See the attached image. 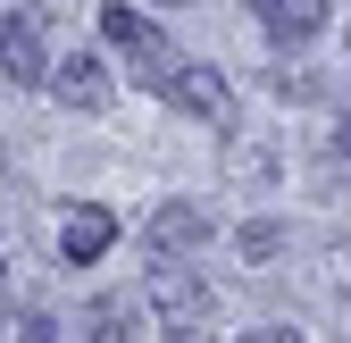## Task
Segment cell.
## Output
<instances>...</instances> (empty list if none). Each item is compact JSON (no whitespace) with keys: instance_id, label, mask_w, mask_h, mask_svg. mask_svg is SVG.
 Segmentation results:
<instances>
[{"instance_id":"1","label":"cell","mask_w":351,"mask_h":343,"mask_svg":"<svg viewBox=\"0 0 351 343\" xmlns=\"http://www.w3.org/2000/svg\"><path fill=\"white\" fill-rule=\"evenodd\" d=\"M101 34L117 42L125 59H134V75L151 84V93H167V84L184 75V51H176V42H167V34H159L143 9H125V0H109V9H101Z\"/></svg>"},{"instance_id":"2","label":"cell","mask_w":351,"mask_h":343,"mask_svg":"<svg viewBox=\"0 0 351 343\" xmlns=\"http://www.w3.org/2000/svg\"><path fill=\"white\" fill-rule=\"evenodd\" d=\"M151 310L167 318L176 343H201V327L217 318V293H209V276H193V268H151Z\"/></svg>"},{"instance_id":"3","label":"cell","mask_w":351,"mask_h":343,"mask_svg":"<svg viewBox=\"0 0 351 343\" xmlns=\"http://www.w3.org/2000/svg\"><path fill=\"white\" fill-rule=\"evenodd\" d=\"M209 235H217V218H209L201 201H159V209H151V226H143V243H151V260H159V268H176V260H184V251H201Z\"/></svg>"},{"instance_id":"4","label":"cell","mask_w":351,"mask_h":343,"mask_svg":"<svg viewBox=\"0 0 351 343\" xmlns=\"http://www.w3.org/2000/svg\"><path fill=\"white\" fill-rule=\"evenodd\" d=\"M167 101H176V109H193V117H209V126H226V117H234L226 75H217V67H201V59H184V75L167 84Z\"/></svg>"},{"instance_id":"5","label":"cell","mask_w":351,"mask_h":343,"mask_svg":"<svg viewBox=\"0 0 351 343\" xmlns=\"http://www.w3.org/2000/svg\"><path fill=\"white\" fill-rule=\"evenodd\" d=\"M0 75L9 84H51V59H42V34H34V17H0Z\"/></svg>"},{"instance_id":"6","label":"cell","mask_w":351,"mask_h":343,"mask_svg":"<svg viewBox=\"0 0 351 343\" xmlns=\"http://www.w3.org/2000/svg\"><path fill=\"white\" fill-rule=\"evenodd\" d=\"M109 243H117V218H109V209H75V218L59 226V251H67V268H93Z\"/></svg>"},{"instance_id":"7","label":"cell","mask_w":351,"mask_h":343,"mask_svg":"<svg viewBox=\"0 0 351 343\" xmlns=\"http://www.w3.org/2000/svg\"><path fill=\"white\" fill-rule=\"evenodd\" d=\"M51 93H59L67 109H101V101H109V75H101V59L75 51V59H51Z\"/></svg>"},{"instance_id":"8","label":"cell","mask_w":351,"mask_h":343,"mask_svg":"<svg viewBox=\"0 0 351 343\" xmlns=\"http://www.w3.org/2000/svg\"><path fill=\"white\" fill-rule=\"evenodd\" d=\"M251 9H259V25H268L276 42H310L326 25V0H251Z\"/></svg>"},{"instance_id":"9","label":"cell","mask_w":351,"mask_h":343,"mask_svg":"<svg viewBox=\"0 0 351 343\" xmlns=\"http://www.w3.org/2000/svg\"><path fill=\"white\" fill-rule=\"evenodd\" d=\"M75 343H134V302H117V293H109V302H93Z\"/></svg>"},{"instance_id":"10","label":"cell","mask_w":351,"mask_h":343,"mask_svg":"<svg viewBox=\"0 0 351 343\" xmlns=\"http://www.w3.org/2000/svg\"><path fill=\"white\" fill-rule=\"evenodd\" d=\"M17 343H75V335H67V327H59L51 310H25V327H17Z\"/></svg>"},{"instance_id":"11","label":"cell","mask_w":351,"mask_h":343,"mask_svg":"<svg viewBox=\"0 0 351 343\" xmlns=\"http://www.w3.org/2000/svg\"><path fill=\"white\" fill-rule=\"evenodd\" d=\"M276 243H285L276 226H243V260H276Z\"/></svg>"},{"instance_id":"12","label":"cell","mask_w":351,"mask_h":343,"mask_svg":"<svg viewBox=\"0 0 351 343\" xmlns=\"http://www.w3.org/2000/svg\"><path fill=\"white\" fill-rule=\"evenodd\" d=\"M234 343H301L293 327H251V335H234Z\"/></svg>"},{"instance_id":"13","label":"cell","mask_w":351,"mask_h":343,"mask_svg":"<svg viewBox=\"0 0 351 343\" xmlns=\"http://www.w3.org/2000/svg\"><path fill=\"white\" fill-rule=\"evenodd\" d=\"M0 343H9V302H0Z\"/></svg>"},{"instance_id":"14","label":"cell","mask_w":351,"mask_h":343,"mask_svg":"<svg viewBox=\"0 0 351 343\" xmlns=\"http://www.w3.org/2000/svg\"><path fill=\"white\" fill-rule=\"evenodd\" d=\"M343 159H351V126H343Z\"/></svg>"}]
</instances>
